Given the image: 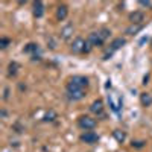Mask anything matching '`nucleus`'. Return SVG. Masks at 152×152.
I'll use <instances>...</instances> for the list:
<instances>
[{"label":"nucleus","instance_id":"1","mask_svg":"<svg viewBox=\"0 0 152 152\" xmlns=\"http://www.w3.org/2000/svg\"><path fill=\"white\" fill-rule=\"evenodd\" d=\"M88 87V78L85 76H73L67 82V90H85Z\"/></svg>","mask_w":152,"mask_h":152},{"label":"nucleus","instance_id":"2","mask_svg":"<svg viewBox=\"0 0 152 152\" xmlns=\"http://www.w3.org/2000/svg\"><path fill=\"white\" fill-rule=\"evenodd\" d=\"M107 100H108V105H110V110L116 114H120L122 108H123V100L122 97L117 94V93H108L107 96Z\"/></svg>","mask_w":152,"mask_h":152},{"label":"nucleus","instance_id":"3","mask_svg":"<svg viewBox=\"0 0 152 152\" xmlns=\"http://www.w3.org/2000/svg\"><path fill=\"white\" fill-rule=\"evenodd\" d=\"M78 125H79L81 129L91 131V129H94L96 126H97V122H96V119H93V117H90V116H81V117L78 119Z\"/></svg>","mask_w":152,"mask_h":152},{"label":"nucleus","instance_id":"4","mask_svg":"<svg viewBox=\"0 0 152 152\" xmlns=\"http://www.w3.org/2000/svg\"><path fill=\"white\" fill-rule=\"evenodd\" d=\"M85 46H87V41L84 40V38L78 37V38H75V40H73L70 49H72V52H73V53H84Z\"/></svg>","mask_w":152,"mask_h":152},{"label":"nucleus","instance_id":"5","mask_svg":"<svg viewBox=\"0 0 152 152\" xmlns=\"http://www.w3.org/2000/svg\"><path fill=\"white\" fill-rule=\"evenodd\" d=\"M97 140H99V135L94 131H87L81 135V142H84L87 145H94V143H97Z\"/></svg>","mask_w":152,"mask_h":152},{"label":"nucleus","instance_id":"6","mask_svg":"<svg viewBox=\"0 0 152 152\" xmlns=\"http://www.w3.org/2000/svg\"><path fill=\"white\" fill-rule=\"evenodd\" d=\"M88 43H90L93 47H100V46H104V40H102V37H100V34H99V31L97 32H91L90 35H88V40H87Z\"/></svg>","mask_w":152,"mask_h":152},{"label":"nucleus","instance_id":"7","mask_svg":"<svg viewBox=\"0 0 152 152\" xmlns=\"http://www.w3.org/2000/svg\"><path fill=\"white\" fill-rule=\"evenodd\" d=\"M145 20V14L142 11H134L129 14V21L132 24H142V21Z\"/></svg>","mask_w":152,"mask_h":152},{"label":"nucleus","instance_id":"8","mask_svg":"<svg viewBox=\"0 0 152 152\" xmlns=\"http://www.w3.org/2000/svg\"><path fill=\"white\" fill-rule=\"evenodd\" d=\"M67 96L72 100H81L85 97V90H67Z\"/></svg>","mask_w":152,"mask_h":152},{"label":"nucleus","instance_id":"9","mask_svg":"<svg viewBox=\"0 0 152 152\" xmlns=\"http://www.w3.org/2000/svg\"><path fill=\"white\" fill-rule=\"evenodd\" d=\"M44 15V5H43V2H35L34 3V17L35 18H41Z\"/></svg>","mask_w":152,"mask_h":152},{"label":"nucleus","instance_id":"10","mask_svg":"<svg viewBox=\"0 0 152 152\" xmlns=\"http://www.w3.org/2000/svg\"><path fill=\"white\" fill-rule=\"evenodd\" d=\"M67 15H69V8H67L66 5H59V6L56 8V18H58L59 21H62V20L67 18Z\"/></svg>","mask_w":152,"mask_h":152},{"label":"nucleus","instance_id":"11","mask_svg":"<svg viewBox=\"0 0 152 152\" xmlns=\"http://www.w3.org/2000/svg\"><path fill=\"white\" fill-rule=\"evenodd\" d=\"M90 111L94 113V114H102V111H104V102L100 99L94 100V102L90 105Z\"/></svg>","mask_w":152,"mask_h":152},{"label":"nucleus","instance_id":"12","mask_svg":"<svg viewBox=\"0 0 152 152\" xmlns=\"http://www.w3.org/2000/svg\"><path fill=\"white\" fill-rule=\"evenodd\" d=\"M38 50H40V46H38L37 43H29V44L24 46L23 52H24V53H31V55H34V56H35Z\"/></svg>","mask_w":152,"mask_h":152},{"label":"nucleus","instance_id":"13","mask_svg":"<svg viewBox=\"0 0 152 152\" xmlns=\"http://www.w3.org/2000/svg\"><path fill=\"white\" fill-rule=\"evenodd\" d=\"M125 44H126V40H125V38H122V37L120 38H116V40H113V43H111V52L122 49Z\"/></svg>","mask_w":152,"mask_h":152},{"label":"nucleus","instance_id":"14","mask_svg":"<svg viewBox=\"0 0 152 152\" xmlns=\"http://www.w3.org/2000/svg\"><path fill=\"white\" fill-rule=\"evenodd\" d=\"M140 102H142V105L143 107H151L152 105V94L151 93H142L140 94Z\"/></svg>","mask_w":152,"mask_h":152},{"label":"nucleus","instance_id":"15","mask_svg":"<svg viewBox=\"0 0 152 152\" xmlns=\"http://www.w3.org/2000/svg\"><path fill=\"white\" fill-rule=\"evenodd\" d=\"M113 137L117 140V143H123L126 140V132L125 131H120V129H114L113 131Z\"/></svg>","mask_w":152,"mask_h":152},{"label":"nucleus","instance_id":"16","mask_svg":"<svg viewBox=\"0 0 152 152\" xmlns=\"http://www.w3.org/2000/svg\"><path fill=\"white\" fill-rule=\"evenodd\" d=\"M72 34H73V26L72 24H67V26L61 31V38L62 40H69V38L72 37Z\"/></svg>","mask_w":152,"mask_h":152},{"label":"nucleus","instance_id":"17","mask_svg":"<svg viewBox=\"0 0 152 152\" xmlns=\"http://www.w3.org/2000/svg\"><path fill=\"white\" fill-rule=\"evenodd\" d=\"M18 69H20L18 62H15V61L9 62V66H8V75H9V76H15L17 72H18Z\"/></svg>","mask_w":152,"mask_h":152},{"label":"nucleus","instance_id":"18","mask_svg":"<svg viewBox=\"0 0 152 152\" xmlns=\"http://www.w3.org/2000/svg\"><path fill=\"white\" fill-rule=\"evenodd\" d=\"M58 117V114H56V111L55 110H49L46 114H44V117H43V120L44 122H53L55 119Z\"/></svg>","mask_w":152,"mask_h":152},{"label":"nucleus","instance_id":"19","mask_svg":"<svg viewBox=\"0 0 152 152\" xmlns=\"http://www.w3.org/2000/svg\"><path fill=\"white\" fill-rule=\"evenodd\" d=\"M143 29V24H132V26H129L128 29H126V34L128 35H134L137 32H140Z\"/></svg>","mask_w":152,"mask_h":152},{"label":"nucleus","instance_id":"20","mask_svg":"<svg viewBox=\"0 0 152 152\" xmlns=\"http://www.w3.org/2000/svg\"><path fill=\"white\" fill-rule=\"evenodd\" d=\"M99 34H100V37H102V40H104V41H107L108 38L111 37V31H110V29H107V28L100 29V31H99Z\"/></svg>","mask_w":152,"mask_h":152},{"label":"nucleus","instance_id":"21","mask_svg":"<svg viewBox=\"0 0 152 152\" xmlns=\"http://www.w3.org/2000/svg\"><path fill=\"white\" fill-rule=\"evenodd\" d=\"M9 44H11V40H9V38H6V37H3L2 40H0V49H6Z\"/></svg>","mask_w":152,"mask_h":152},{"label":"nucleus","instance_id":"22","mask_svg":"<svg viewBox=\"0 0 152 152\" xmlns=\"http://www.w3.org/2000/svg\"><path fill=\"white\" fill-rule=\"evenodd\" d=\"M131 146H132V148H143V146H145V142L137 140V142H132V143H131Z\"/></svg>","mask_w":152,"mask_h":152},{"label":"nucleus","instance_id":"23","mask_svg":"<svg viewBox=\"0 0 152 152\" xmlns=\"http://www.w3.org/2000/svg\"><path fill=\"white\" fill-rule=\"evenodd\" d=\"M138 5L146 6V8H152V3H151V2H148V0H140V2H138Z\"/></svg>","mask_w":152,"mask_h":152},{"label":"nucleus","instance_id":"24","mask_svg":"<svg viewBox=\"0 0 152 152\" xmlns=\"http://www.w3.org/2000/svg\"><path fill=\"white\" fill-rule=\"evenodd\" d=\"M8 97H9V88H5V96H3V99L6 100Z\"/></svg>","mask_w":152,"mask_h":152},{"label":"nucleus","instance_id":"25","mask_svg":"<svg viewBox=\"0 0 152 152\" xmlns=\"http://www.w3.org/2000/svg\"><path fill=\"white\" fill-rule=\"evenodd\" d=\"M146 41H148V38H142V40H140V43H138V44L142 46V44H143V43H146Z\"/></svg>","mask_w":152,"mask_h":152},{"label":"nucleus","instance_id":"26","mask_svg":"<svg viewBox=\"0 0 152 152\" xmlns=\"http://www.w3.org/2000/svg\"><path fill=\"white\" fill-rule=\"evenodd\" d=\"M0 114H2V117H3V119L6 117V111H5V110H2V113H0Z\"/></svg>","mask_w":152,"mask_h":152},{"label":"nucleus","instance_id":"27","mask_svg":"<svg viewBox=\"0 0 152 152\" xmlns=\"http://www.w3.org/2000/svg\"><path fill=\"white\" fill-rule=\"evenodd\" d=\"M151 43H152V40H151Z\"/></svg>","mask_w":152,"mask_h":152}]
</instances>
